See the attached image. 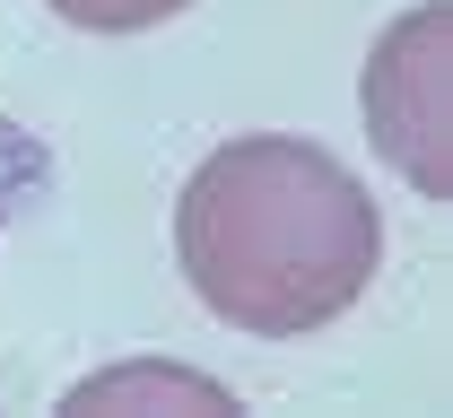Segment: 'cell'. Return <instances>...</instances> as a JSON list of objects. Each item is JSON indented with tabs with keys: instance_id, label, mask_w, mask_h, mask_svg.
I'll list each match as a JSON object with an SVG mask.
<instances>
[{
	"instance_id": "cell-4",
	"label": "cell",
	"mask_w": 453,
	"mask_h": 418,
	"mask_svg": "<svg viewBox=\"0 0 453 418\" xmlns=\"http://www.w3.org/2000/svg\"><path fill=\"white\" fill-rule=\"evenodd\" d=\"M44 9L61 27H88V35H149V27H166L192 0H44Z\"/></svg>"
},
{
	"instance_id": "cell-2",
	"label": "cell",
	"mask_w": 453,
	"mask_h": 418,
	"mask_svg": "<svg viewBox=\"0 0 453 418\" xmlns=\"http://www.w3.org/2000/svg\"><path fill=\"white\" fill-rule=\"evenodd\" d=\"M366 131L393 175L427 201H453V9L427 0L366 53Z\"/></svg>"
},
{
	"instance_id": "cell-1",
	"label": "cell",
	"mask_w": 453,
	"mask_h": 418,
	"mask_svg": "<svg viewBox=\"0 0 453 418\" xmlns=\"http://www.w3.org/2000/svg\"><path fill=\"white\" fill-rule=\"evenodd\" d=\"M174 262L226 331L305 340L375 288L384 218L332 148L296 131H244L192 166L174 201Z\"/></svg>"
},
{
	"instance_id": "cell-3",
	"label": "cell",
	"mask_w": 453,
	"mask_h": 418,
	"mask_svg": "<svg viewBox=\"0 0 453 418\" xmlns=\"http://www.w3.org/2000/svg\"><path fill=\"white\" fill-rule=\"evenodd\" d=\"M122 401H183V410H235L210 375H183V366H122V375H96V384H79L61 410H79V418H96V410H122Z\"/></svg>"
}]
</instances>
